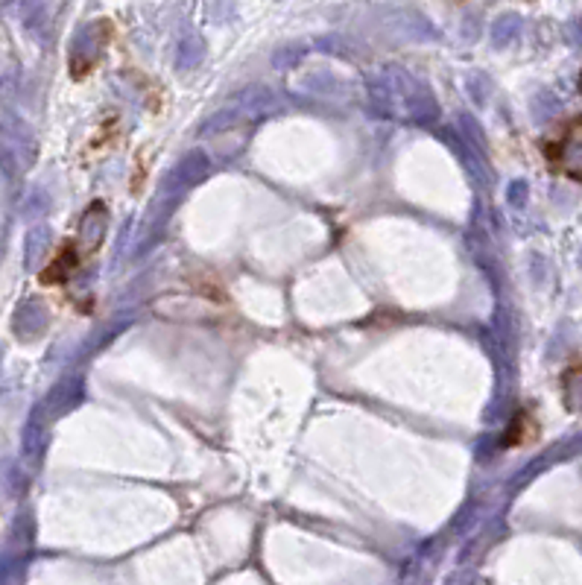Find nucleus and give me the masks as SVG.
I'll use <instances>...</instances> for the list:
<instances>
[{
    "label": "nucleus",
    "instance_id": "1",
    "mask_svg": "<svg viewBox=\"0 0 582 585\" xmlns=\"http://www.w3.org/2000/svg\"><path fill=\"white\" fill-rule=\"evenodd\" d=\"M541 153L554 173L582 181V117H570V124L562 126L556 138H547L541 144Z\"/></svg>",
    "mask_w": 582,
    "mask_h": 585
},
{
    "label": "nucleus",
    "instance_id": "2",
    "mask_svg": "<svg viewBox=\"0 0 582 585\" xmlns=\"http://www.w3.org/2000/svg\"><path fill=\"white\" fill-rule=\"evenodd\" d=\"M76 267H79V252L74 244H65L62 249H59V255L50 260V267L42 272V281L44 284H62Z\"/></svg>",
    "mask_w": 582,
    "mask_h": 585
},
{
    "label": "nucleus",
    "instance_id": "3",
    "mask_svg": "<svg viewBox=\"0 0 582 585\" xmlns=\"http://www.w3.org/2000/svg\"><path fill=\"white\" fill-rule=\"evenodd\" d=\"M536 437H538V428H536L533 416H530L527 410H521L518 416L513 419V425H509V433L504 437V445L506 448H521V445H527V442H533Z\"/></svg>",
    "mask_w": 582,
    "mask_h": 585
},
{
    "label": "nucleus",
    "instance_id": "4",
    "mask_svg": "<svg viewBox=\"0 0 582 585\" xmlns=\"http://www.w3.org/2000/svg\"><path fill=\"white\" fill-rule=\"evenodd\" d=\"M579 94H582V74H579Z\"/></svg>",
    "mask_w": 582,
    "mask_h": 585
}]
</instances>
